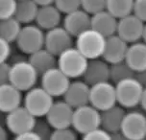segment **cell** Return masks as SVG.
<instances>
[{"mask_svg":"<svg viewBox=\"0 0 146 140\" xmlns=\"http://www.w3.org/2000/svg\"><path fill=\"white\" fill-rule=\"evenodd\" d=\"M140 107H141L142 110L146 112V87H144V89H143L141 101H140Z\"/></svg>","mask_w":146,"mask_h":140,"instance_id":"obj_40","label":"cell"},{"mask_svg":"<svg viewBox=\"0 0 146 140\" xmlns=\"http://www.w3.org/2000/svg\"><path fill=\"white\" fill-rule=\"evenodd\" d=\"M107 0H81V8L90 15L106 10Z\"/></svg>","mask_w":146,"mask_h":140,"instance_id":"obj_30","label":"cell"},{"mask_svg":"<svg viewBox=\"0 0 146 140\" xmlns=\"http://www.w3.org/2000/svg\"><path fill=\"white\" fill-rule=\"evenodd\" d=\"M15 139H17V140H40L41 138L35 129H29V131H26L24 133L15 135Z\"/></svg>","mask_w":146,"mask_h":140,"instance_id":"obj_38","label":"cell"},{"mask_svg":"<svg viewBox=\"0 0 146 140\" xmlns=\"http://www.w3.org/2000/svg\"><path fill=\"white\" fill-rule=\"evenodd\" d=\"M62 14L55 4L40 6L36 17V23L42 30L48 31L57 27L62 22Z\"/></svg>","mask_w":146,"mask_h":140,"instance_id":"obj_21","label":"cell"},{"mask_svg":"<svg viewBox=\"0 0 146 140\" xmlns=\"http://www.w3.org/2000/svg\"><path fill=\"white\" fill-rule=\"evenodd\" d=\"M44 38L45 34L40 27L38 25L26 24L22 27L15 42L20 51L31 55L44 47Z\"/></svg>","mask_w":146,"mask_h":140,"instance_id":"obj_9","label":"cell"},{"mask_svg":"<svg viewBox=\"0 0 146 140\" xmlns=\"http://www.w3.org/2000/svg\"><path fill=\"white\" fill-rule=\"evenodd\" d=\"M50 128L51 126L49 125L47 121H40V122L36 121L34 129L38 133V134L40 136L41 139H50L52 133Z\"/></svg>","mask_w":146,"mask_h":140,"instance_id":"obj_34","label":"cell"},{"mask_svg":"<svg viewBox=\"0 0 146 140\" xmlns=\"http://www.w3.org/2000/svg\"><path fill=\"white\" fill-rule=\"evenodd\" d=\"M74 108L64 100L56 101L46 114V121L52 129L72 127V118Z\"/></svg>","mask_w":146,"mask_h":140,"instance_id":"obj_14","label":"cell"},{"mask_svg":"<svg viewBox=\"0 0 146 140\" xmlns=\"http://www.w3.org/2000/svg\"><path fill=\"white\" fill-rule=\"evenodd\" d=\"M118 18L111 14L108 10H103L91 15V28L98 31L106 38L117 32Z\"/></svg>","mask_w":146,"mask_h":140,"instance_id":"obj_20","label":"cell"},{"mask_svg":"<svg viewBox=\"0 0 146 140\" xmlns=\"http://www.w3.org/2000/svg\"><path fill=\"white\" fill-rule=\"evenodd\" d=\"M135 77L139 80V83L143 85V87H146V68L141 70V71L137 72L135 75Z\"/></svg>","mask_w":146,"mask_h":140,"instance_id":"obj_39","label":"cell"},{"mask_svg":"<svg viewBox=\"0 0 146 140\" xmlns=\"http://www.w3.org/2000/svg\"><path fill=\"white\" fill-rule=\"evenodd\" d=\"M90 85L85 81H73L64 94V100L76 108L86 104H90Z\"/></svg>","mask_w":146,"mask_h":140,"instance_id":"obj_17","label":"cell"},{"mask_svg":"<svg viewBox=\"0 0 146 140\" xmlns=\"http://www.w3.org/2000/svg\"><path fill=\"white\" fill-rule=\"evenodd\" d=\"M17 0H0V20L15 17Z\"/></svg>","mask_w":146,"mask_h":140,"instance_id":"obj_32","label":"cell"},{"mask_svg":"<svg viewBox=\"0 0 146 140\" xmlns=\"http://www.w3.org/2000/svg\"><path fill=\"white\" fill-rule=\"evenodd\" d=\"M144 24L134 13L118 19L116 34L129 44L142 40Z\"/></svg>","mask_w":146,"mask_h":140,"instance_id":"obj_12","label":"cell"},{"mask_svg":"<svg viewBox=\"0 0 146 140\" xmlns=\"http://www.w3.org/2000/svg\"><path fill=\"white\" fill-rule=\"evenodd\" d=\"M21 92L11 83L0 85V112L7 114L20 107L23 102Z\"/></svg>","mask_w":146,"mask_h":140,"instance_id":"obj_19","label":"cell"},{"mask_svg":"<svg viewBox=\"0 0 146 140\" xmlns=\"http://www.w3.org/2000/svg\"><path fill=\"white\" fill-rule=\"evenodd\" d=\"M120 131L128 140L146 139V112L141 110L126 111Z\"/></svg>","mask_w":146,"mask_h":140,"instance_id":"obj_8","label":"cell"},{"mask_svg":"<svg viewBox=\"0 0 146 140\" xmlns=\"http://www.w3.org/2000/svg\"><path fill=\"white\" fill-rule=\"evenodd\" d=\"M142 40L144 42H146V22L144 24V30H143V35H142Z\"/></svg>","mask_w":146,"mask_h":140,"instance_id":"obj_43","label":"cell"},{"mask_svg":"<svg viewBox=\"0 0 146 140\" xmlns=\"http://www.w3.org/2000/svg\"><path fill=\"white\" fill-rule=\"evenodd\" d=\"M36 118L24 106H20L7 113L6 127L10 133L17 135L26 131L34 129L36 122Z\"/></svg>","mask_w":146,"mask_h":140,"instance_id":"obj_11","label":"cell"},{"mask_svg":"<svg viewBox=\"0 0 146 140\" xmlns=\"http://www.w3.org/2000/svg\"><path fill=\"white\" fill-rule=\"evenodd\" d=\"M117 104L124 108H135L140 106L144 87L135 76L116 83Z\"/></svg>","mask_w":146,"mask_h":140,"instance_id":"obj_2","label":"cell"},{"mask_svg":"<svg viewBox=\"0 0 146 140\" xmlns=\"http://www.w3.org/2000/svg\"><path fill=\"white\" fill-rule=\"evenodd\" d=\"M10 71L11 65L7 61L0 63V85L10 83Z\"/></svg>","mask_w":146,"mask_h":140,"instance_id":"obj_37","label":"cell"},{"mask_svg":"<svg viewBox=\"0 0 146 140\" xmlns=\"http://www.w3.org/2000/svg\"><path fill=\"white\" fill-rule=\"evenodd\" d=\"M21 29V23L15 17L0 20V37L10 43L17 41Z\"/></svg>","mask_w":146,"mask_h":140,"instance_id":"obj_26","label":"cell"},{"mask_svg":"<svg viewBox=\"0 0 146 140\" xmlns=\"http://www.w3.org/2000/svg\"><path fill=\"white\" fill-rule=\"evenodd\" d=\"M8 139V133L4 127L0 125V140H6Z\"/></svg>","mask_w":146,"mask_h":140,"instance_id":"obj_42","label":"cell"},{"mask_svg":"<svg viewBox=\"0 0 146 140\" xmlns=\"http://www.w3.org/2000/svg\"><path fill=\"white\" fill-rule=\"evenodd\" d=\"M40 6L34 0H17L15 17L21 24H31L36 21Z\"/></svg>","mask_w":146,"mask_h":140,"instance_id":"obj_25","label":"cell"},{"mask_svg":"<svg viewBox=\"0 0 146 140\" xmlns=\"http://www.w3.org/2000/svg\"><path fill=\"white\" fill-rule=\"evenodd\" d=\"M133 13L143 22H146V0H135Z\"/></svg>","mask_w":146,"mask_h":140,"instance_id":"obj_36","label":"cell"},{"mask_svg":"<svg viewBox=\"0 0 146 140\" xmlns=\"http://www.w3.org/2000/svg\"><path fill=\"white\" fill-rule=\"evenodd\" d=\"M125 61L137 73L146 68V42L137 41L129 44Z\"/></svg>","mask_w":146,"mask_h":140,"instance_id":"obj_23","label":"cell"},{"mask_svg":"<svg viewBox=\"0 0 146 140\" xmlns=\"http://www.w3.org/2000/svg\"><path fill=\"white\" fill-rule=\"evenodd\" d=\"M90 104L100 111L116 105L115 85L111 83V81H105L90 85Z\"/></svg>","mask_w":146,"mask_h":140,"instance_id":"obj_7","label":"cell"},{"mask_svg":"<svg viewBox=\"0 0 146 140\" xmlns=\"http://www.w3.org/2000/svg\"><path fill=\"white\" fill-rule=\"evenodd\" d=\"M135 75V72L125 59L110 64V81L113 82L114 84L127 78L134 77Z\"/></svg>","mask_w":146,"mask_h":140,"instance_id":"obj_28","label":"cell"},{"mask_svg":"<svg viewBox=\"0 0 146 140\" xmlns=\"http://www.w3.org/2000/svg\"><path fill=\"white\" fill-rule=\"evenodd\" d=\"M73 38L64 27L57 26L46 32L44 47L58 57L62 52L73 46Z\"/></svg>","mask_w":146,"mask_h":140,"instance_id":"obj_13","label":"cell"},{"mask_svg":"<svg viewBox=\"0 0 146 140\" xmlns=\"http://www.w3.org/2000/svg\"><path fill=\"white\" fill-rule=\"evenodd\" d=\"M77 131L72 127L53 129L50 136L51 140H76Z\"/></svg>","mask_w":146,"mask_h":140,"instance_id":"obj_29","label":"cell"},{"mask_svg":"<svg viewBox=\"0 0 146 140\" xmlns=\"http://www.w3.org/2000/svg\"><path fill=\"white\" fill-rule=\"evenodd\" d=\"M54 102V97L42 87H34L26 91L23 106L34 116L43 117L46 116Z\"/></svg>","mask_w":146,"mask_h":140,"instance_id":"obj_5","label":"cell"},{"mask_svg":"<svg viewBox=\"0 0 146 140\" xmlns=\"http://www.w3.org/2000/svg\"><path fill=\"white\" fill-rule=\"evenodd\" d=\"M84 140H111V134L103 127L99 126L88 131L87 133L83 134Z\"/></svg>","mask_w":146,"mask_h":140,"instance_id":"obj_31","label":"cell"},{"mask_svg":"<svg viewBox=\"0 0 146 140\" xmlns=\"http://www.w3.org/2000/svg\"><path fill=\"white\" fill-rule=\"evenodd\" d=\"M88 63V59L76 46H71L58 56L57 66L70 79L83 77Z\"/></svg>","mask_w":146,"mask_h":140,"instance_id":"obj_1","label":"cell"},{"mask_svg":"<svg viewBox=\"0 0 146 140\" xmlns=\"http://www.w3.org/2000/svg\"><path fill=\"white\" fill-rule=\"evenodd\" d=\"M40 74L29 61H17L11 64L10 83L21 91H27L34 87Z\"/></svg>","mask_w":146,"mask_h":140,"instance_id":"obj_4","label":"cell"},{"mask_svg":"<svg viewBox=\"0 0 146 140\" xmlns=\"http://www.w3.org/2000/svg\"><path fill=\"white\" fill-rule=\"evenodd\" d=\"M62 27L76 38L81 33L91 27V15L81 8L70 12L66 14V17H64Z\"/></svg>","mask_w":146,"mask_h":140,"instance_id":"obj_15","label":"cell"},{"mask_svg":"<svg viewBox=\"0 0 146 140\" xmlns=\"http://www.w3.org/2000/svg\"><path fill=\"white\" fill-rule=\"evenodd\" d=\"M29 56L30 57L28 61L38 72L40 76L45 71H47L48 69L57 66L58 57L51 53L50 51H48L45 47L34 52Z\"/></svg>","mask_w":146,"mask_h":140,"instance_id":"obj_24","label":"cell"},{"mask_svg":"<svg viewBox=\"0 0 146 140\" xmlns=\"http://www.w3.org/2000/svg\"><path fill=\"white\" fill-rule=\"evenodd\" d=\"M12 53L11 43L0 37V63L8 61Z\"/></svg>","mask_w":146,"mask_h":140,"instance_id":"obj_35","label":"cell"},{"mask_svg":"<svg viewBox=\"0 0 146 140\" xmlns=\"http://www.w3.org/2000/svg\"><path fill=\"white\" fill-rule=\"evenodd\" d=\"M107 38L93 28H88L76 37L75 46L88 59L102 58Z\"/></svg>","mask_w":146,"mask_h":140,"instance_id":"obj_3","label":"cell"},{"mask_svg":"<svg viewBox=\"0 0 146 140\" xmlns=\"http://www.w3.org/2000/svg\"><path fill=\"white\" fill-rule=\"evenodd\" d=\"M134 4L135 0H107L106 10L119 19L132 14Z\"/></svg>","mask_w":146,"mask_h":140,"instance_id":"obj_27","label":"cell"},{"mask_svg":"<svg viewBox=\"0 0 146 140\" xmlns=\"http://www.w3.org/2000/svg\"><path fill=\"white\" fill-rule=\"evenodd\" d=\"M101 126V111L90 104L74 108L72 128L83 135L90 129Z\"/></svg>","mask_w":146,"mask_h":140,"instance_id":"obj_6","label":"cell"},{"mask_svg":"<svg viewBox=\"0 0 146 140\" xmlns=\"http://www.w3.org/2000/svg\"><path fill=\"white\" fill-rule=\"evenodd\" d=\"M54 4L62 14H68L81 8V0H55Z\"/></svg>","mask_w":146,"mask_h":140,"instance_id":"obj_33","label":"cell"},{"mask_svg":"<svg viewBox=\"0 0 146 140\" xmlns=\"http://www.w3.org/2000/svg\"><path fill=\"white\" fill-rule=\"evenodd\" d=\"M70 83V78L58 66L52 67L40 75V87L54 98L62 97Z\"/></svg>","mask_w":146,"mask_h":140,"instance_id":"obj_10","label":"cell"},{"mask_svg":"<svg viewBox=\"0 0 146 140\" xmlns=\"http://www.w3.org/2000/svg\"><path fill=\"white\" fill-rule=\"evenodd\" d=\"M38 6H44V5L54 4L55 0H34Z\"/></svg>","mask_w":146,"mask_h":140,"instance_id":"obj_41","label":"cell"},{"mask_svg":"<svg viewBox=\"0 0 146 140\" xmlns=\"http://www.w3.org/2000/svg\"><path fill=\"white\" fill-rule=\"evenodd\" d=\"M125 114V108L118 104L108 110L101 111V127L111 133L119 131L121 129Z\"/></svg>","mask_w":146,"mask_h":140,"instance_id":"obj_22","label":"cell"},{"mask_svg":"<svg viewBox=\"0 0 146 140\" xmlns=\"http://www.w3.org/2000/svg\"><path fill=\"white\" fill-rule=\"evenodd\" d=\"M129 43L117 34H114L107 38L102 58L110 64L123 61L126 58Z\"/></svg>","mask_w":146,"mask_h":140,"instance_id":"obj_16","label":"cell"},{"mask_svg":"<svg viewBox=\"0 0 146 140\" xmlns=\"http://www.w3.org/2000/svg\"><path fill=\"white\" fill-rule=\"evenodd\" d=\"M83 77L84 81L90 85L110 81V63L103 58L88 59L87 69Z\"/></svg>","mask_w":146,"mask_h":140,"instance_id":"obj_18","label":"cell"}]
</instances>
